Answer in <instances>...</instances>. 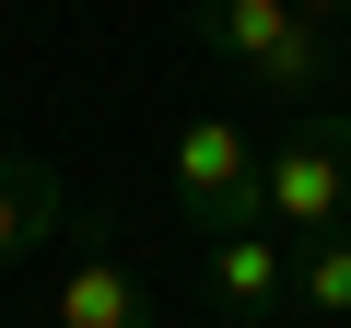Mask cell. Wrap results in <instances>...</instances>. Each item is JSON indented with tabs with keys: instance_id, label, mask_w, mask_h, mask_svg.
Here are the masks:
<instances>
[{
	"instance_id": "cell-6",
	"label": "cell",
	"mask_w": 351,
	"mask_h": 328,
	"mask_svg": "<svg viewBox=\"0 0 351 328\" xmlns=\"http://www.w3.org/2000/svg\"><path fill=\"white\" fill-rule=\"evenodd\" d=\"M47 235H71V188H59V164H47V152H0V270L36 258Z\"/></svg>"
},
{
	"instance_id": "cell-2",
	"label": "cell",
	"mask_w": 351,
	"mask_h": 328,
	"mask_svg": "<svg viewBox=\"0 0 351 328\" xmlns=\"http://www.w3.org/2000/svg\"><path fill=\"white\" fill-rule=\"evenodd\" d=\"M258 211H269L281 246L351 235V106H316L293 141H269V164H258Z\"/></svg>"
},
{
	"instance_id": "cell-3",
	"label": "cell",
	"mask_w": 351,
	"mask_h": 328,
	"mask_svg": "<svg viewBox=\"0 0 351 328\" xmlns=\"http://www.w3.org/2000/svg\"><path fill=\"white\" fill-rule=\"evenodd\" d=\"M258 141H246V117H188L176 129V211H188L199 235H269V211H258Z\"/></svg>"
},
{
	"instance_id": "cell-5",
	"label": "cell",
	"mask_w": 351,
	"mask_h": 328,
	"mask_svg": "<svg viewBox=\"0 0 351 328\" xmlns=\"http://www.w3.org/2000/svg\"><path fill=\"white\" fill-rule=\"evenodd\" d=\"M199 293H211L223 316L269 328V316H293V246H281V235H211V258H199Z\"/></svg>"
},
{
	"instance_id": "cell-8",
	"label": "cell",
	"mask_w": 351,
	"mask_h": 328,
	"mask_svg": "<svg viewBox=\"0 0 351 328\" xmlns=\"http://www.w3.org/2000/svg\"><path fill=\"white\" fill-rule=\"evenodd\" d=\"M293 12H304V24H316V36H328V47H339V36H351V0H293Z\"/></svg>"
},
{
	"instance_id": "cell-4",
	"label": "cell",
	"mask_w": 351,
	"mask_h": 328,
	"mask_svg": "<svg viewBox=\"0 0 351 328\" xmlns=\"http://www.w3.org/2000/svg\"><path fill=\"white\" fill-rule=\"evenodd\" d=\"M47 328H164V293L106 246V235H82L71 258H59V293H47Z\"/></svg>"
},
{
	"instance_id": "cell-7",
	"label": "cell",
	"mask_w": 351,
	"mask_h": 328,
	"mask_svg": "<svg viewBox=\"0 0 351 328\" xmlns=\"http://www.w3.org/2000/svg\"><path fill=\"white\" fill-rule=\"evenodd\" d=\"M293 316H316V328H351V235H316V246H293Z\"/></svg>"
},
{
	"instance_id": "cell-1",
	"label": "cell",
	"mask_w": 351,
	"mask_h": 328,
	"mask_svg": "<svg viewBox=\"0 0 351 328\" xmlns=\"http://www.w3.org/2000/svg\"><path fill=\"white\" fill-rule=\"evenodd\" d=\"M188 24H199V47H211L234 82H258V94L316 106V94L339 82V47L293 12V0H188Z\"/></svg>"
}]
</instances>
